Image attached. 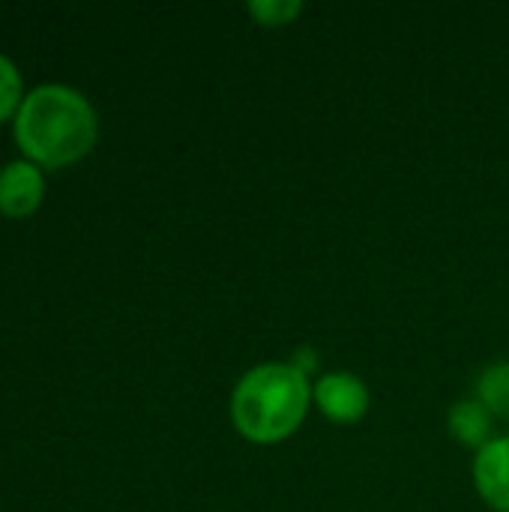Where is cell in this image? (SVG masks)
Segmentation results:
<instances>
[{
	"label": "cell",
	"instance_id": "cell-1",
	"mask_svg": "<svg viewBox=\"0 0 509 512\" xmlns=\"http://www.w3.org/2000/svg\"><path fill=\"white\" fill-rule=\"evenodd\" d=\"M99 120L84 93L66 84H39L24 93L15 111V144L21 153L45 168H60L96 144Z\"/></svg>",
	"mask_w": 509,
	"mask_h": 512
},
{
	"label": "cell",
	"instance_id": "cell-2",
	"mask_svg": "<svg viewBox=\"0 0 509 512\" xmlns=\"http://www.w3.org/2000/svg\"><path fill=\"white\" fill-rule=\"evenodd\" d=\"M312 390L309 375L294 363L255 366L231 393V423L252 444H279L303 426Z\"/></svg>",
	"mask_w": 509,
	"mask_h": 512
},
{
	"label": "cell",
	"instance_id": "cell-3",
	"mask_svg": "<svg viewBox=\"0 0 509 512\" xmlns=\"http://www.w3.org/2000/svg\"><path fill=\"white\" fill-rule=\"evenodd\" d=\"M312 396H315L318 411L327 420L342 423V426L363 420L366 411H369V387L363 384V378H357L351 372H330V375H324L315 384Z\"/></svg>",
	"mask_w": 509,
	"mask_h": 512
},
{
	"label": "cell",
	"instance_id": "cell-4",
	"mask_svg": "<svg viewBox=\"0 0 509 512\" xmlns=\"http://www.w3.org/2000/svg\"><path fill=\"white\" fill-rule=\"evenodd\" d=\"M45 192V177L36 162L15 159L0 168V210L12 219L30 216Z\"/></svg>",
	"mask_w": 509,
	"mask_h": 512
},
{
	"label": "cell",
	"instance_id": "cell-5",
	"mask_svg": "<svg viewBox=\"0 0 509 512\" xmlns=\"http://www.w3.org/2000/svg\"><path fill=\"white\" fill-rule=\"evenodd\" d=\"M474 486L486 507L509 512V438H492L474 456Z\"/></svg>",
	"mask_w": 509,
	"mask_h": 512
},
{
	"label": "cell",
	"instance_id": "cell-6",
	"mask_svg": "<svg viewBox=\"0 0 509 512\" xmlns=\"http://www.w3.org/2000/svg\"><path fill=\"white\" fill-rule=\"evenodd\" d=\"M492 423L495 417L486 411L483 402L477 399H468V402H456L450 408V417H447V426H450V435L465 444V447H474V450H483L489 441H492Z\"/></svg>",
	"mask_w": 509,
	"mask_h": 512
},
{
	"label": "cell",
	"instance_id": "cell-7",
	"mask_svg": "<svg viewBox=\"0 0 509 512\" xmlns=\"http://www.w3.org/2000/svg\"><path fill=\"white\" fill-rule=\"evenodd\" d=\"M477 402L486 405L492 417L509 420V363H492L477 381Z\"/></svg>",
	"mask_w": 509,
	"mask_h": 512
},
{
	"label": "cell",
	"instance_id": "cell-8",
	"mask_svg": "<svg viewBox=\"0 0 509 512\" xmlns=\"http://www.w3.org/2000/svg\"><path fill=\"white\" fill-rule=\"evenodd\" d=\"M303 12L300 0H252L249 3V15L255 18V24L261 27H285L294 24Z\"/></svg>",
	"mask_w": 509,
	"mask_h": 512
},
{
	"label": "cell",
	"instance_id": "cell-9",
	"mask_svg": "<svg viewBox=\"0 0 509 512\" xmlns=\"http://www.w3.org/2000/svg\"><path fill=\"white\" fill-rule=\"evenodd\" d=\"M21 75H18V66L0 54V120H6L12 111H18L21 105Z\"/></svg>",
	"mask_w": 509,
	"mask_h": 512
}]
</instances>
